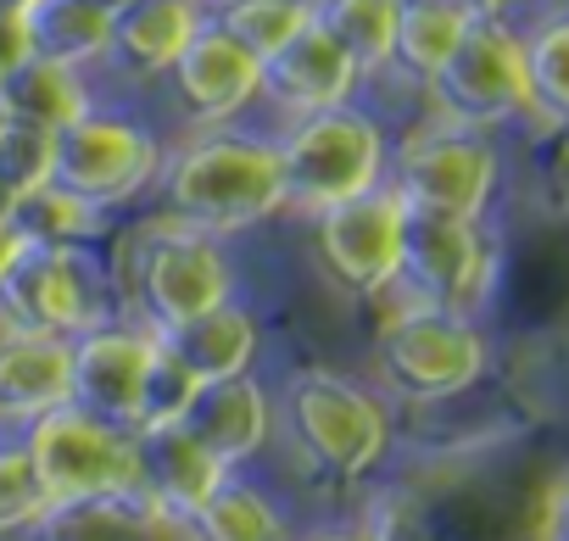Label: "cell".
<instances>
[{"mask_svg":"<svg viewBox=\"0 0 569 541\" xmlns=\"http://www.w3.org/2000/svg\"><path fill=\"white\" fill-rule=\"evenodd\" d=\"M157 196H162V212L173 223H190V229L218 234V240L246 234V229L284 212L279 151H273V140L246 134L234 123L196 129L184 146H173L162 157Z\"/></svg>","mask_w":569,"mask_h":541,"instance_id":"1","label":"cell"},{"mask_svg":"<svg viewBox=\"0 0 569 541\" xmlns=\"http://www.w3.org/2000/svg\"><path fill=\"white\" fill-rule=\"evenodd\" d=\"M273 151L284 173V212H302V218L347 196H363L386 184L391 173L386 123L363 112L358 101H341L308 118H284V129L273 134Z\"/></svg>","mask_w":569,"mask_h":541,"instance_id":"2","label":"cell"},{"mask_svg":"<svg viewBox=\"0 0 569 541\" xmlns=\"http://www.w3.org/2000/svg\"><path fill=\"white\" fill-rule=\"evenodd\" d=\"M162 157H168V146L146 118H129L118 107H90L57 129L51 184L96 212H112L157 184Z\"/></svg>","mask_w":569,"mask_h":541,"instance_id":"3","label":"cell"},{"mask_svg":"<svg viewBox=\"0 0 569 541\" xmlns=\"http://www.w3.org/2000/svg\"><path fill=\"white\" fill-rule=\"evenodd\" d=\"M112 291L101 262L84 251V240H29L0 274V330H46V335H79L90 324H107Z\"/></svg>","mask_w":569,"mask_h":541,"instance_id":"4","label":"cell"},{"mask_svg":"<svg viewBox=\"0 0 569 541\" xmlns=\"http://www.w3.org/2000/svg\"><path fill=\"white\" fill-rule=\"evenodd\" d=\"M284 424H291L297 452L330 480H363L391 447V419L380 397H369L363 385L330 369L291 374V385H284Z\"/></svg>","mask_w":569,"mask_h":541,"instance_id":"5","label":"cell"},{"mask_svg":"<svg viewBox=\"0 0 569 541\" xmlns=\"http://www.w3.org/2000/svg\"><path fill=\"white\" fill-rule=\"evenodd\" d=\"M375 369L380 385L402 402H447L486 374V335L469 313L408 302L397 319H386L375 341Z\"/></svg>","mask_w":569,"mask_h":541,"instance_id":"6","label":"cell"},{"mask_svg":"<svg viewBox=\"0 0 569 541\" xmlns=\"http://www.w3.org/2000/svg\"><path fill=\"white\" fill-rule=\"evenodd\" d=\"M436 107V123L458 129H502L508 118L530 112V84H525V46L497 12H475L452 57L419 84Z\"/></svg>","mask_w":569,"mask_h":541,"instance_id":"7","label":"cell"},{"mask_svg":"<svg viewBox=\"0 0 569 541\" xmlns=\"http://www.w3.org/2000/svg\"><path fill=\"white\" fill-rule=\"evenodd\" d=\"M129 297L140 308L146 330H168L179 319H196L234 297V268L223 257L218 234H201L190 223H151L134 240L129 257Z\"/></svg>","mask_w":569,"mask_h":541,"instance_id":"8","label":"cell"},{"mask_svg":"<svg viewBox=\"0 0 569 541\" xmlns=\"http://www.w3.org/2000/svg\"><path fill=\"white\" fill-rule=\"evenodd\" d=\"M18 441H23L29 463L40 469V480L51 491V508H62V502L140 497V480H134V430L101 424V419H90V413H79L68 402V408H51L34 424H23Z\"/></svg>","mask_w":569,"mask_h":541,"instance_id":"9","label":"cell"},{"mask_svg":"<svg viewBox=\"0 0 569 541\" xmlns=\"http://www.w3.org/2000/svg\"><path fill=\"white\" fill-rule=\"evenodd\" d=\"M497 146L480 129H458V123H436L425 134H413L397 151V168L386 173V184L402 196V207L413 212H447V218H486L491 196H497Z\"/></svg>","mask_w":569,"mask_h":541,"instance_id":"10","label":"cell"},{"mask_svg":"<svg viewBox=\"0 0 569 541\" xmlns=\"http://www.w3.org/2000/svg\"><path fill=\"white\" fill-rule=\"evenodd\" d=\"M308 223H313L319 268L347 297H386L397 285L408 207H402V196L391 184H375L363 196H347L336 207H319Z\"/></svg>","mask_w":569,"mask_h":541,"instance_id":"11","label":"cell"},{"mask_svg":"<svg viewBox=\"0 0 569 541\" xmlns=\"http://www.w3.org/2000/svg\"><path fill=\"white\" fill-rule=\"evenodd\" d=\"M397 285L425 308L475 313L491 285V246L480 234V218H447V212L408 207Z\"/></svg>","mask_w":569,"mask_h":541,"instance_id":"12","label":"cell"},{"mask_svg":"<svg viewBox=\"0 0 569 541\" xmlns=\"http://www.w3.org/2000/svg\"><path fill=\"white\" fill-rule=\"evenodd\" d=\"M162 84L173 90L190 129H218L262 101V62L234 34H223L212 18H201V29L184 40Z\"/></svg>","mask_w":569,"mask_h":541,"instance_id":"13","label":"cell"},{"mask_svg":"<svg viewBox=\"0 0 569 541\" xmlns=\"http://www.w3.org/2000/svg\"><path fill=\"white\" fill-rule=\"evenodd\" d=\"M157 335L146 324H90L73 335V385L68 402L101 424L134 430L140 419V385H146V363H151Z\"/></svg>","mask_w":569,"mask_h":541,"instance_id":"14","label":"cell"},{"mask_svg":"<svg viewBox=\"0 0 569 541\" xmlns=\"http://www.w3.org/2000/svg\"><path fill=\"white\" fill-rule=\"evenodd\" d=\"M363 73L352 68V57L308 18L302 34H291L273 57H262V101L279 107L284 118H308L341 101H358Z\"/></svg>","mask_w":569,"mask_h":541,"instance_id":"15","label":"cell"},{"mask_svg":"<svg viewBox=\"0 0 569 541\" xmlns=\"http://www.w3.org/2000/svg\"><path fill=\"white\" fill-rule=\"evenodd\" d=\"M201 7L196 0H129L107 18V57L101 68L123 84H157L168 79L173 57L184 51V40L201 29Z\"/></svg>","mask_w":569,"mask_h":541,"instance_id":"16","label":"cell"},{"mask_svg":"<svg viewBox=\"0 0 569 541\" xmlns=\"http://www.w3.org/2000/svg\"><path fill=\"white\" fill-rule=\"evenodd\" d=\"M201 452L218 463V469H240L251 463L262 447H268V430H273V397L262 391L257 374H234V380H207L196 385L184 419H179Z\"/></svg>","mask_w":569,"mask_h":541,"instance_id":"17","label":"cell"},{"mask_svg":"<svg viewBox=\"0 0 569 541\" xmlns=\"http://www.w3.org/2000/svg\"><path fill=\"white\" fill-rule=\"evenodd\" d=\"M73 341L46 330H0V419L34 424L51 408H68Z\"/></svg>","mask_w":569,"mask_h":541,"instance_id":"18","label":"cell"},{"mask_svg":"<svg viewBox=\"0 0 569 541\" xmlns=\"http://www.w3.org/2000/svg\"><path fill=\"white\" fill-rule=\"evenodd\" d=\"M229 469H218L201 441L184 430V424H151V430H134V480H140V497L168 513V519H190L201 508V497L223 480Z\"/></svg>","mask_w":569,"mask_h":541,"instance_id":"19","label":"cell"},{"mask_svg":"<svg viewBox=\"0 0 569 541\" xmlns=\"http://www.w3.org/2000/svg\"><path fill=\"white\" fill-rule=\"evenodd\" d=\"M157 341L207 385V380L251 374L262 330H257V319L229 297V302H218V308H207V313H196V319H179V324L157 330Z\"/></svg>","mask_w":569,"mask_h":541,"instance_id":"20","label":"cell"},{"mask_svg":"<svg viewBox=\"0 0 569 541\" xmlns=\"http://www.w3.org/2000/svg\"><path fill=\"white\" fill-rule=\"evenodd\" d=\"M469 23H475L469 0H397L391 73H402L408 84H425L452 57V46L463 40Z\"/></svg>","mask_w":569,"mask_h":541,"instance_id":"21","label":"cell"},{"mask_svg":"<svg viewBox=\"0 0 569 541\" xmlns=\"http://www.w3.org/2000/svg\"><path fill=\"white\" fill-rule=\"evenodd\" d=\"M90 73L79 68H62V62H46V57H29L18 62L7 79H0V118H23V123H40V129H62L73 123L79 112L96 107Z\"/></svg>","mask_w":569,"mask_h":541,"instance_id":"22","label":"cell"},{"mask_svg":"<svg viewBox=\"0 0 569 541\" xmlns=\"http://www.w3.org/2000/svg\"><path fill=\"white\" fill-rule=\"evenodd\" d=\"M23 18H29L34 57L79 68V73L101 68V57H107V18L112 12H101L96 0H34Z\"/></svg>","mask_w":569,"mask_h":541,"instance_id":"23","label":"cell"},{"mask_svg":"<svg viewBox=\"0 0 569 541\" xmlns=\"http://www.w3.org/2000/svg\"><path fill=\"white\" fill-rule=\"evenodd\" d=\"M190 541H291V524L279 519V508L246 485L234 469L201 497V508L184 519Z\"/></svg>","mask_w":569,"mask_h":541,"instance_id":"24","label":"cell"},{"mask_svg":"<svg viewBox=\"0 0 569 541\" xmlns=\"http://www.w3.org/2000/svg\"><path fill=\"white\" fill-rule=\"evenodd\" d=\"M308 18L352 57L363 79L391 73V40H397V0H308Z\"/></svg>","mask_w":569,"mask_h":541,"instance_id":"25","label":"cell"},{"mask_svg":"<svg viewBox=\"0 0 569 541\" xmlns=\"http://www.w3.org/2000/svg\"><path fill=\"white\" fill-rule=\"evenodd\" d=\"M525 46V84H530V112L547 123H569V12L536 23L519 34Z\"/></svg>","mask_w":569,"mask_h":541,"instance_id":"26","label":"cell"},{"mask_svg":"<svg viewBox=\"0 0 569 541\" xmlns=\"http://www.w3.org/2000/svg\"><path fill=\"white\" fill-rule=\"evenodd\" d=\"M207 18H212L223 34H234V40L262 62V57H273L291 34L308 29V0H212Z\"/></svg>","mask_w":569,"mask_h":541,"instance_id":"27","label":"cell"},{"mask_svg":"<svg viewBox=\"0 0 569 541\" xmlns=\"http://www.w3.org/2000/svg\"><path fill=\"white\" fill-rule=\"evenodd\" d=\"M51 513V491L40 480V469L29 463L23 441H0V541L40 530Z\"/></svg>","mask_w":569,"mask_h":541,"instance_id":"28","label":"cell"},{"mask_svg":"<svg viewBox=\"0 0 569 541\" xmlns=\"http://www.w3.org/2000/svg\"><path fill=\"white\" fill-rule=\"evenodd\" d=\"M101 218H107V212H96V207H84V201L62 196L57 184H40L34 196H23V201H18L12 229H18V234H29V240H90V234L101 229Z\"/></svg>","mask_w":569,"mask_h":541,"instance_id":"29","label":"cell"},{"mask_svg":"<svg viewBox=\"0 0 569 541\" xmlns=\"http://www.w3.org/2000/svg\"><path fill=\"white\" fill-rule=\"evenodd\" d=\"M51 146H57V129L0 118V179L18 196H34L40 184H51Z\"/></svg>","mask_w":569,"mask_h":541,"instance_id":"30","label":"cell"},{"mask_svg":"<svg viewBox=\"0 0 569 541\" xmlns=\"http://www.w3.org/2000/svg\"><path fill=\"white\" fill-rule=\"evenodd\" d=\"M157 335V330H151ZM196 374L157 341L151 347V363H146V385H140V419H134V430H151V424H179L184 419V408H190V397H196Z\"/></svg>","mask_w":569,"mask_h":541,"instance_id":"31","label":"cell"},{"mask_svg":"<svg viewBox=\"0 0 569 541\" xmlns=\"http://www.w3.org/2000/svg\"><path fill=\"white\" fill-rule=\"evenodd\" d=\"M34 46H29V18L23 12H0V79H7L18 62H29Z\"/></svg>","mask_w":569,"mask_h":541,"instance_id":"32","label":"cell"},{"mask_svg":"<svg viewBox=\"0 0 569 541\" xmlns=\"http://www.w3.org/2000/svg\"><path fill=\"white\" fill-rule=\"evenodd\" d=\"M547 541H569V485L558 491L552 502V519H547Z\"/></svg>","mask_w":569,"mask_h":541,"instance_id":"33","label":"cell"},{"mask_svg":"<svg viewBox=\"0 0 569 541\" xmlns=\"http://www.w3.org/2000/svg\"><path fill=\"white\" fill-rule=\"evenodd\" d=\"M380 541H430V535H425V530H419V524H408V519H402V524H397V519H391V524H386V530H380Z\"/></svg>","mask_w":569,"mask_h":541,"instance_id":"34","label":"cell"},{"mask_svg":"<svg viewBox=\"0 0 569 541\" xmlns=\"http://www.w3.org/2000/svg\"><path fill=\"white\" fill-rule=\"evenodd\" d=\"M18 201H23V196H18L7 179H0V229H12V218H18Z\"/></svg>","mask_w":569,"mask_h":541,"instance_id":"35","label":"cell"},{"mask_svg":"<svg viewBox=\"0 0 569 541\" xmlns=\"http://www.w3.org/2000/svg\"><path fill=\"white\" fill-rule=\"evenodd\" d=\"M18 246H23V234H18V229H0V274H7V262L18 257Z\"/></svg>","mask_w":569,"mask_h":541,"instance_id":"36","label":"cell"},{"mask_svg":"<svg viewBox=\"0 0 569 541\" xmlns=\"http://www.w3.org/2000/svg\"><path fill=\"white\" fill-rule=\"evenodd\" d=\"M319 541H380V530H325Z\"/></svg>","mask_w":569,"mask_h":541,"instance_id":"37","label":"cell"},{"mask_svg":"<svg viewBox=\"0 0 569 541\" xmlns=\"http://www.w3.org/2000/svg\"><path fill=\"white\" fill-rule=\"evenodd\" d=\"M469 7H475V12H497V18H502V7H513V0H469Z\"/></svg>","mask_w":569,"mask_h":541,"instance_id":"38","label":"cell"},{"mask_svg":"<svg viewBox=\"0 0 569 541\" xmlns=\"http://www.w3.org/2000/svg\"><path fill=\"white\" fill-rule=\"evenodd\" d=\"M34 0H0V12H29Z\"/></svg>","mask_w":569,"mask_h":541,"instance_id":"39","label":"cell"},{"mask_svg":"<svg viewBox=\"0 0 569 541\" xmlns=\"http://www.w3.org/2000/svg\"><path fill=\"white\" fill-rule=\"evenodd\" d=\"M96 7H101V12H118V7H129V0H96Z\"/></svg>","mask_w":569,"mask_h":541,"instance_id":"40","label":"cell"},{"mask_svg":"<svg viewBox=\"0 0 569 541\" xmlns=\"http://www.w3.org/2000/svg\"><path fill=\"white\" fill-rule=\"evenodd\" d=\"M196 7H201V12H207V7H212V0H196Z\"/></svg>","mask_w":569,"mask_h":541,"instance_id":"41","label":"cell"}]
</instances>
